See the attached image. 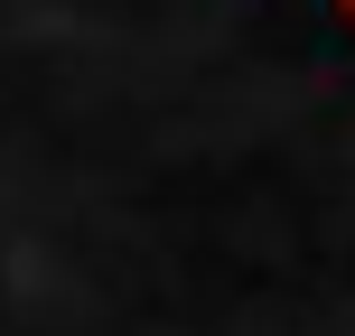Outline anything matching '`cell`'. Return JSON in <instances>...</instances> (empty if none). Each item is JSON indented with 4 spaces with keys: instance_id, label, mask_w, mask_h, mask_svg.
I'll list each match as a JSON object with an SVG mask.
<instances>
[{
    "instance_id": "6da1fadb",
    "label": "cell",
    "mask_w": 355,
    "mask_h": 336,
    "mask_svg": "<svg viewBox=\"0 0 355 336\" xmlns=\"http://www.w3.org/2000/svg\"><path fill=\"white\" fill-rule=\"evenodd\" d=\"M346 10H355V0H346Z\"/></svg>"
}]
</instances>
